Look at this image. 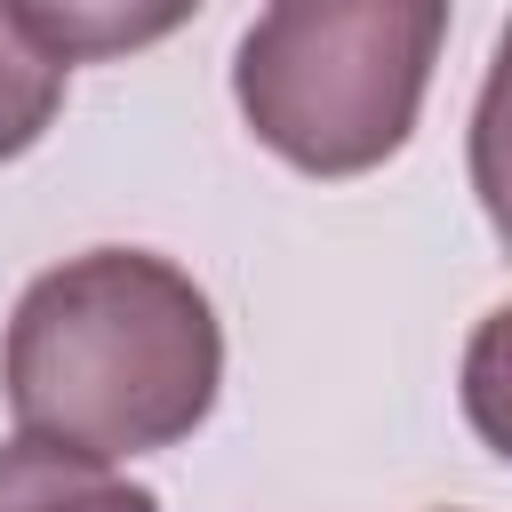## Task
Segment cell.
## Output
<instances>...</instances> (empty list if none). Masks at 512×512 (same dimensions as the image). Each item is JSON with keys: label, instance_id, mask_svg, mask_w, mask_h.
<instances>
[{"label": "cell", "instance_id": "cell-1", "mask_svg": "<svg viewBox=\"0 0 512 512\" xmlns=\"http://www.w3.org/2000/svg\"><path fill=\"white\" fill-rule=\"evenodd\" d=\"M224 376V336L192 272L152 248H88L40 272L8 320L0 384L24 440L96 464L176 448Z\"/></svg>", "mask_w": 512, "mask_h": 512}, {"label": "cell", "instance_id": "cell-2", "mask_svg": "<svg viewBox=\"0 0 512 512\" xmlns=\"http://www.w3.org/2000/svg\"><path fill=\"white\" fill-rule=\"evenodd\" d=\"M440 40V0H280L248 24L232 88L288 168L360 176L408 144Z\"/></svg>", "mask_w": 512, "mask_h": 512}, {"label": "cell", "instance_id": "cell-3", "mask_svg": "<svg viewBox=\"0 0 512 512\" xmlns=\"http://www.w3.org/2000/svg\"><path fill=\"white\" fill-rule=\"evenodd\" d=\"M0 512H160V496L80 448L8 440L0 448Z\"/></svg>", "mask_w": 512, "mask_h": 512}, {"label": "cell", "instance_id": "cell-4", "mask_svg": "<svg viewBox=\"0 0 512 512\" xmlns=\"http://www.w3.org/2000/svg\"><path fill=\"white\" fill-rule=\"evenodd\" d=\"M64 72H72V56L48 40V16L0 0V160L40 144V128L64 104Z\"/></svg>", "mask_w": 512, "mask_h": 512}, {"label": "cell", "instance_id": "cell-5", "mask_svg": "<svg viewBox=\"0 0 512 512\" xmlns=\"http://www.w3.org/2000/svg\"><path fill=\"white\" fill-rule=\"evenodd\" d=\"M472 192H480L496 240L512 248V24L496 40V64H488V88L472 112Z\"/></svg>", "mask_w": 512, "mask_h": 512}, {"label": "cell", "instance_id": "cell-6", "mask_svg": "<svg viewBox=\"0 0 512 512\" xmlns=\"http://www.w3.org/2000/svg\"><path fill=\"white\" fill-rule=\"evenodd\" d=\"M464 416L496 456H512V304H496L464 344Z\"/></svg>", "mask_w": 512, "mask_h": 512}]
</instances>
